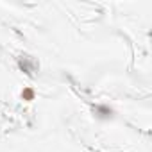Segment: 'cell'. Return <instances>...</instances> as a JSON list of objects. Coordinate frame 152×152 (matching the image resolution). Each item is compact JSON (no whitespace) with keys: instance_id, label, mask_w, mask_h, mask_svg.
<instances>
[{"instance_id":"1","label":"cell","mask_w":152,"mask_h":152,"mask_svg":"<svg viewBox=\"0 0 152 152\" xmlns=\"http://www.w3.org/2000/svg\"><path fill=\"white\" fill-rule=\"evenodd\" d=\"M22 97H23V100H32V99H34V91H32L31 88H27V90H23Z\"/></svg>"}]
</instances>
